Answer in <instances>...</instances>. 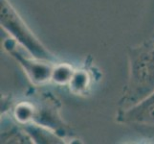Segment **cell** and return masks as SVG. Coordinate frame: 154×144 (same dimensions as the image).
Masks as SVG:
<instances>
[{
    "label": "cell",
    "instance_id": "cell-4",
    "mask_svg": "<svg viewBox=\"0 0 154 144\" xmlns=\"http://www.w3.org/2000/svg\"><path fill=\"white\" fill-rule=\"evenodd\" d=\"M3 48L21 66L35 87L44 86L51 82L53 69L57 62L45 61L34 57L13 38L6 39L3 41Z\"/></svg>",
    "mask_w": 154,
    "mask_h": 144
},
{
    "label": "cell",
    "instance_id": "cell-3",
    "mask_svg": "<svg viewBox=\"0 0 154 144\" xmlns=\"http://www.w3.org/2000/svg\"><path fill=\"white\" fill-rule=\"evenodd\" d=\"M0 23L1 27L31 55L41 60L57 62L56 56L36 38L9 0H0Z\"/></svg>",
    "mask_w": 154,
    "mask_h": 144
},
{
    "label": "cell",
    "instance_id": "cell-5",
    "mask_svg": "<svg viewBox=\"0 0 154 144\" xmlns=\"http://www.w3.org/2000/svg\"><path fill=\"white\" fill-rule=\"evenodd\" d=\"M116 121L132 127L154 142V92L135 106L125 110H118Z\"/></svg>",
    "mask_w": 154,
    "mask_h": 144
},
{
    "label": "cell",
    "instance_id": "cell-2",
    "mask_svg": "<svg viewBox=\"0 0 154 144\" xmlns=\"http://www.w3.org/2000/svg\"><path fill=\"white\" fill-rule=\"evenodd\" d=\"M25 96L31 105V123L54 132L64 143L79 142V137L61 117V103L57 97L35 88H29Z\"/></svg>",
    "mask_w": 154,
    "mask_h": 144
},
{
    "label": "cell",
    "instance_id": "cell-1",
    "mask_svg": "<svg viewBox=\"0 0 154 144\" xmlns=\"http://www.w3.org/2000/svg\"><path fill=\"white\" fill-rule=\"evenodd\" d=\"M128 78L118 103L125 110L140 103L154 92V38L127 47Z\"/></svg>",
    "mask_w": 154,
    "mask_h": 144
},
{
    "label": "cell",
    "instance_id": "cell-7",
    "mask_svg": "<svg viewBox=\"0 0 154 144\" xmlns=\"http://www.w3.org/2000/svg\"><path fill=\"white\" fill-rule=\"evenodd\" d=\"M1 143H34L22 125L10 114L1 115Z\"/></svg>",
    "mask_w": 154,
    "mask_h": 144
},
{
    "label": "cell",
    "instance_id": "cell-10",
    "mask_svg": "<svg viewBox=\"0 0 154 144\" xmlns=\"http://www.w3.org/2000/svg\"><path fill=\"white\" fill-rule=\"evenodd\" d=\"M152 37H153V38H154V34H153V36H152Z\"/></svg>",
    "mask_w": 154,
    "mask_h": 144
},
{
    "label": "cell",
    "instance_id": "cell-8",
    "mask_svg": "<svg viewBox=\"0 0 154 144\" xmlns=\"http://www.w3.org/2000/svg\"><path fill=\"white\" fill-rule=\"evenodd\" d=\"M23 127L32 137L34 143H64V141L58 136H57L54 132L46 129L44 127H41L33 123L24 125Z\"/></svg>",
    "mask_w": 154,
    "mask_h": 144
},
{
    "label": "cell",
    "instance_id": "cell-6",
    "mask_svg": "<svg viewBox=\"0 0 154 144\" xmlns=\"http://www.w3.org/2000/svg\"><path fill=\"white\" fill-rule=\"evenodd\" d=\"M102 78V72L95 66L93 58L89 55L79 68H75L70 82L67 85L69 91L77 96H85L91 93L94 86Z\"/></svg>",
    "mask_w": 154,
    "mask_h": 144
},
{
    "label": "cell",
    "instance_id": "cell-9",
    "mask_svg": "<svg viewBox=\"0 0 154 144\" xmlns=\"http://www.w3.org/2000/svg\"><path fill=\"white\" fill-rule=\"evenodd\" d=\"M75 68L68 62H56L53 69L51 82L57 86H67L73 76Z\"/></svg>",
    "mask_w": 154,
    "mask_h": 144
}]
</instances>
